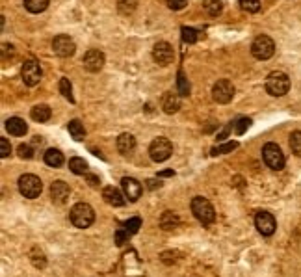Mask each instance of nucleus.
I'll return each instance as SVG.
<instances>
[{
    "mask_svg": "<svg viewBox=\"0 0 301 277\" xmlns=\"http://www.w3.org/2000/svg\"><path fill=\"white\" fill-rule=\"evenodd\" d=\"M290 89V78L281 71H273L266 78V91L273 97H283Z\"/></svg>",
    "mask_w": 301,
    "mask_h": 277,
    "instance_id": "7ed1b4c3",
    "label": "nucleus"
},
{
    "mask_svg": "<svg viewBox=\"0 0 301 277\" xmlns=\"http://www.w3.org/2000/svg\"><path fill=\"white\" fill-rule=\"evenodd\" d=\"M49 6V0H24V8L30 13H41L45 12Z\"/></svg>",
    "mask_w": 301,
    "mask_h": 277,
    "instance_id": "a878e982",
    "label": "nucleus"
},
{
    "mask_svg": "<svg viewBox=\"0 0 301 277\" xmlns=\"http://www.w3.org/2000/svg\"><path fill=\"white\" fill-rule=\"evenodd\" d=\"M192 212L193 216L203 223V225H210L216 219V212H214V207L212 203L206 199V197H193L192 199Z\"/></svg>",
    "mask_w": 301,
    "mask_h": 277,
    "instance_id": "f03ea898",
    "label": "nucleus"
},
{
    "mask_svg": "<svg viewBox=\"0 0 301 277\" xmlns=\"http://www.w3.org/2000/svg\"><path fill=\"white\" fill-rule=\"evenodd\" d=\"M234 93H236V89H234L233 82L227 80V78H223V80H218L216 84H214V87H212V95H214V101L220 104H227L233 101Z\"/></svg>",
    "mask_w": 301,
    "mask_h": 277,
    "instance_id": "1a4fd4ad",
    "label": "nucleus"
},
{
    "mask_svg": "<svg viewBox=\"0 0 301 277\" xmlns=\"http://www.w3.org/2000/svg\"><path fill=\"white\" fill-rule=\"evenodd\" d=\"M262 158H264L268 168L275 169V171H279V169L284 168V155H283V151H281V147H279L277 144H266L264 145V149H262Z\"/></svg>",
    "mask_w": 301,
    "mask_h": 277,
    "instance_id": "39448f33",
    "label": "nucleus"
},
{
    "mask_svg": "<svg viewBox=\"0 0 301 277\" xmlns=\"http://www.w3.org/2000/svg\"><path fill=\"white\" fill-rule=\"evenodd\" d=\"M12 155V145L8 142L6 138H0V156L2 158H8V156Z\"/></svg>",
    "mask_w": 301,
    "mask_h": 277,
    "instance_id": "e433bc0d",
    "label": "nucleus"
},
{
    "mask_svg": "<svg viewBox=\"0 0 301 277\" xmlns=\"http://www.w3.org/2000/svg\"><path fill=\"white\" fill-rule=\"evenodd\" d=\"M88 179H90V182H91V186H97V182H99V180L95 179V177H88Z\"/></svg>",
    "mask_w": 301,
    "mask_h": 277,
    "instance_id": "79ce46f5",
    "label": "nucleus"
},
{
    "mask_svg": "<svg viewBox=\"0 0 301 277\" xmlns=\"http://www.w3.org/2000/svg\"><path fill=\"white\" fill-rule=\"evenodd\" d=\"M153 58L158 65H169L175 58V52H173V47L165 41H160L156 43L153 49Z\"/></svg>",
    "mask_w": 301,
    "mask_h": 277,
    "instance_id": "ddd939ff",
    "label": "nucleus"
},
{
    "mask_svg": "<svg viewBox=\"0 0 301 277\" xmlns=\"http://www.w3.org/2000/svg\"><path fill=\"white\" fill-rule=\"evenodd\" d=\"M67 128H69V134L73 136V140H76V142H82V140H84L85 128H84V125L78 121V119H73V121H69Z\"/></svg>",
    "mask_w": 301,
    "mask_h": 277,
    "instance_id": "4be33fe9",
    "label": "nucleus"
},
{
    "mask_svg": "<svg viewBox=\"0 0 301 277\" xmlns=\"http://www.w3.org/2000/svg\"><path fill=\"white\" fill-rule=\"evenodd\" d=\"M45 164L51 168H60L63 164V153L60 149H49L45 153Z\"/></svg>",
    "mask_w": 301,
    "mask_h": 277,
    "instance_id": "412c9836",
    "label": "nucleus"
},
{
    "mask_svg": "<svg viewBox=\"0 0 301 277\" xmlns=\"http://www.w3.org/2000/svg\"><path fill=\"white\" fill-rule=\"evenodd\" d=\"M147 184H149V188H151V190H154L156 186L160 188V180H158V182H156V180H147Z\"/></svg>",
    "mask_w": 301,
    "mask_h": 277,
    "instance_id": "ea45409f",
    "label": "nucleus"
},
{
    "mask_svg": "<svg viewBox=\"0 0 301 277\" xmlns=\"http://www.w3.org/2000/svg\"><path fill=\"white\" fill-rule=\"evenodd\" d=\"M203 10H205L210 17H218L223 10L222 0H203Z\"/></svg>",
    "mask_w": 301,
    "mask_h": 277,
    "instance_id": "5701e85b",
    "label": "nucleus"
},
{
    "mask_svg": "<svg viewBox=\"0 0 301 277\" xmlns=\"http://www.w3.org/2000/svg\"><path fill=\"white\" fill-rule=\"evenodd\" d=\"M17 153H19V156H21V158H26V160H30V158L34 156V151H32V147H30L28 144H21V145H19Z\"/></svg>",
    "mask_w": 301,
    "mask_h": 277,
    "instance_id": "c9c22d12",
    "label": "nucleus"
},
{
    "mask_svg": "<svg viewBox=\"0 0 301 277\" xmlns=\"http://www.w3.org/2000/svg\"><path fill=\"white\" fill-rule=\"evenodd\" d=\"M173 153V145L167 138L164 136H158V138L153 140V144L149 147V155L154 162H165Z\"/></svg>",
    "mask_w": 301,
    "mask_h": 277,
    "instance_id": "0eeeda50",
    "label": "nucleus"
},
{
    "mask_svg": "<svg viewBox=\"0 0 301 277\" xmlns=\"http://www.w3.org/2000/svg\"><path fill=\"white\" fill-rule=\"evenodd\" d=\"M160 225H162V229H165V231H171V229H175L177 225H179V218H177L175 212H164L162 214V218H160Z\"/></svg>",
    "mask_w": 301,
    "mask_h": 277,
    "instance_id": "b1692460",
    "label": "nucleus"
},
{
    "mask_svg": "<svg viewBox=\"0 0 301 277\" xmlns=\"http://www.w3.org/2000/svg\"><path fill=\"white\" fill-rule=\"evenodd\" d=\"M236 147H238L236 142H227V144L220 145V147H214V149H212V155L218 156V155H223V153H231V151L236 149Z\"/></svg>",
    "mask_w": 301,
    "mask_h": 277,
    "instance_id": "473e14b6",
    "label": "nucleus"
},
{
    "mask_svg": "<svg viewBox=\"0 0 301 277\" xmlns=\"http://www.w3.org/2000/svg\"><path fill=\"white\" fill-rule=\"evenodd\" d=\"M121 186H123V192H125V196H126L128 201L134 203L142 197L143 188L136 179H132V177H125V179L121 180Z\"/></svg>",
    "mask_w": 301,
    "mask_h": 277,
    "instance_id": "4468645a",
    "label": "nucleus"
},
{
    "mask_svg": "<svg viewBox=\"0 0 301 277\" xmlns=\"http://www.w3.org/2000/svg\"><path fill=\"white\" fill-rule=\"evenodd\" d=\"M290 149H292L294 155L301 156V130H295V132L290 134Z\"/></svg>",
    "mask_w": 301,
    "mask_h": 277,
    "instance_id": "c756f323",
    "label": "nucleus"
},
{
    "mask_svg": "<svg viewBox=\"0 0 301 277\" xmlns=\"http://www.w3.org/2000/svg\"><path fill=\"white\" fill-rule=\"evenodd\" d=\"M69 169H71L74 175H85V171H88V164H85L84 158L73 156V158L69 160Z\"/></svg>",
    "mask_w": 301,
    "mask_h": 277,
    "instance_id": "393cba45",
    "label": "nucleus"
},
{
    "mask_svg": "<svg viewBox=\"0 0 301 277\" xmlns=\"http://www.w3.org/2000/svg\"><path fill=\"white\" fill-rule=\"evenodd\" d=\"M128 237H131V233L126 231H123V229H119V231L115 233V242H117V246H123V244L126 242V240H128Z\"/></svg>",
    "mask_w": 301,
    "mask_h": 277,
    "instance_id": "4c0bfd02",
    "label": "nucleus"
},
{
    "mask_svg": "<svg viewBox=\"0 0 301 277\" xmlns=\"http://www.w3.org/2000/svg\"><path fill=\"white\" fill-rule=\"evenodd\" d=\"M60 91H62V95L67 101H71V103H74V97H73V86H71V80L69 78H65L63 76L62 80H60Z\"/></svg>",
    "mask_w": 301,
    "mask_h": 277,
    "instance_id": "c85d7f7f",
    "label": "nucleus"
},
{
    "mask_svg": "<svg viewBox=\"0 0 301 277\" xmlns=\"http://www.w3.org/2000/svg\"><path fill=\"white\" fill-rule=\"evenodd\" d=\"M123 225H125V229L131 233V235H134V233H138V229L142 227V219H140V218H132V219H128V221H125Z\"/></svg>",
    "mask_w": 301,
    "mask_h": 277,
    "instance_id": "f704fd0d",
    "label": "nucleus"
},
{
    "mask_svg": "<svg viewBox=\"0 0 301 277\" xmlns=\"http://www.w3.org/2000/svg\"><path fill=\"white\" fill-rule=\"evenodd\" d=\"M82 65H84V69L90 71V73H99L104 65V54L101 51H97V49H91V51H88L84 54Z\"/></svg>",
    "mask_w": 301,
    "mask_h": 277,
    "instance_id": "f8f14e48",
    "label": "nucleus"
},
{
    "mask_svg": "<svg viewBox=\"0 0 301 277\" xmlns=\"http://www.w3.org/2000/svg\"><path fill=\"white\" fill-rule=\"evenodd\" d=\"M43 190V182L39 177H35L32 173L21 175L19 177V192L23 194L26 199H35Z\"/></svg>",
    "mask_w": 301,
    "mask_h": 277,
    "instance_id": "20e7f679",
    "label": "nucleus"
},
{
    "mask_svg": "<svg viewBox=\"0 0 301 277\" xmlns=\"http://www.w3.org/2000/svg\"><path fill=\"white\" fill-rule=\"evenodd\" d=\"M255 225H256V229H259V233H261V235H264V237H270V235H273V233H275V227H277V223H275L273 214L266 212V210H261V212H256V216H255Z\"/></svg>",
    "mask_w": 301,
    "mask_h": 277,
    "instance_id": "9b49d317",
    "label": "nucleus"
},
{
    "mask_svg": "<svg viewBox=\"0 0 301 277\" xmlns=\"http://www.w3.org/2000/svg\"><path fill=\"white\" fill-rule=\"evenodd\" d=\"M136 6H138V0H117V10L123 15H132V13L136 12Z\"/></svg>",
    "mask_w": 301,
    "mask_h": 277,
    "instance_id": "bb28decb",
    "label": "nucleus"
},
{
    "mask_svg": "<svg viewBox=\"0 0 301 277\" xmlns=\"http://www.w3.org/2000/svg\"><path fill=\"white\" fill-rule=\"evenodd\" d=\"M240 6H242V10H245V12L249 13H256L259 10H261V0H238Z\"/></svg>",
    "mask_w": 301,
    "mask_h": 277,
    "instance_id": "7c9ffc66",
    "label": "nucleus"
},
{
    "mask_svg": "<svg viewBox=\"0 0 301 277\" xmlns=\"http://www.w3.org/2000/svg\"><path fill=\"white\" fill-rule=\"evenodd\" d=\"M69 194H71V190H69V184H65L63 180H54L51 186V197L52 201L58 203V205H63V203L69 199Z\"/></svg>",
    "mask_w": 301,
    "mask_h": 277,
    "instance_id": "2eb2a0df",
    "label": "nucleus"
},
{
    "mask_svg": "<svg viewBox=\"0 0 301 277\" xmlns=\"http://www.w3.org/2000/svg\"><path fill=\"white\" fill-rule=\"evenodd\" d=\"M182 39L186 41V43H195V41L199 39V32L197 30L184 26V28H182Z\"/></svg>",
    "mask_w": 301,
    "mask_h": 277,
    "instance_id": "72a5a7b5",
    "label": "nucleus"
},
{
    "mask_svg": "<svg viewBox=\"0 0 301 277\" xmlns=\"http://www.w3.org/2000/svg\"><path fill=\"white\" fill-rule=\"evenodd\" d=\"M134 147H136V140H134L132 134L125 132L117 138V151H119L121 155H128V153H132Z\"/></svg>",
    "mask_w": 301,
    "mask_h": 277,
    "instance_id": "6ab92c4d",
    "label": "nucleus"
},
{
    "mask_svg": "<svg viewBox=\"0 0 301 277\" xmlns=\"http://www.w3.org/2000/svg\"><path fill=\"white\" fill-rule=\"evenodd\" d=\"M41 65H39V62L37 60H26L23 64V69H21V76H23V80H24V84L26 86H37L39 84V80H41Z\"/></svg>",
    "mask_w": 301,
    "mask_h": 277,
    "instance_id": "6e6552de",
    "label": "nucleus"
},
{
    "mask_svg": "<svg viewBox=\"0 0 301 277\" xmlns=\"http://www.w3.org/2000/svg\"><path fill=\"white\" fill-rule=\"evenodd\" d=\"M71 221H73L74 227L78 229H88V227L95 221V210L88 205V203H76L73 208H71Z\"/></svg>",
    "mask_w": 301,
    "mask_h": 277,
    "instance_id": "f257e3e1",
    "label": "nucleus"
},
{
    "mask_svg": "<svg viewBox=\"0 0 301 277\" xmlns=\"http://www.w3.org/2000/svg\"><path fill=\"white\" fill-rule=\"evenodd\" d=\"M167 4H169L171 10H175V12H179V10H182V8L188 4V0H167Z\"/></svg>",
    "mask_w": 301,
    "mask_h": 277,
    "instance_id": "58836bf2",
    "label": "nucleus"
},
{
    "mask_svg": "<svg viewBox=\"0 0 301 277\" xmlns=\"http://www.w3.org/2000/svg\"><path fill=\"white\" fill-rule=\"evenodd\" d=\"M177 84H179V95L182 97H186L190 95V82H188L186 75H184V71H179V75H177Z\"/></svg>",
    "mask_w": 301,
    "mask_h": 277,
    "instance_id": "cd10ccee",
    "label": "nucleus"
},
{
    "mask_svg": "<svg viewBox=\"0 0 301 277\" xmlns=\"http://www.w3.org/2000/svg\"><path fill=\"white\" fill-rule=\"evenodd\" d=\"M103 199L108 205H112V207H123L126 203V196L125 194H121L117 188H114V186H106L103 190Z\"/></svg>",
    "mask_w": 301,
    "mask_h": 277,
    "instance_id": "dca6fc26",
    "label": "nucleus"
},
{
    "mask_svg": "<svg viewBox=\"0 0 301 277\" xmlns=\"http://www.w3.org/2000/svg\"><path fill=\"white\" fill-rule=\"evenodd\" d=\"M6 128L12 136H24L26 130H28L24 119H21V117H10V119L6 121Z\"/></svg>",
    "mask_w": 301,
    "mask_h": 277,
    "instance_id": "a211bd4d",
    "label": "nucleus"
},
{
    "mask_svg": "<svg viewBox=\"0 0 301 277\" xmlns=\"http://www.w3.org/2000/svg\"><path fill=\"white\" fill-rule=\"evenodd\" d=\"M51 116H52V112L47 104H35L34 108H32V119H34V121L45 123L51 119Z\"/></svg>",
    "mask_w": 301,
    "mask_h": 277,
    "instance_id": "aec40b11",
    "label": "nucleus"
},
{
    "mask_svg": "<svg viewBox=\"0 0 301 277\" xmlns=\"http://www.w3.org/2000/svg\"><path fill=\"white\" fill-rule=\"evenodd\" d=\"M162 108H164L165 114H175V112H179V110H181V95L167 91L164 97H162Z\"/></svg>",
    "mask_w": 301,
    "mask_h": 277,
    "instance_id": "f3484780",
    "label": "nucleus"
},
{
    "mask_svg": "<svg viewBox=\"0 0 301 277\" xmlns=\"http://www.w3.org/2000/svg\"><path fill=\"white\" fill-rule=\"evenodd\" d=\"M249 127H251V119H249V117H240L238 121L234 123L233 128H234V132L238 134V136H242V134H244Z\"/></svg>",
    "mask_w": 301,
    "mask_h": 277,
    "instance_id": "2f4dec72",
    "label": "nucleus"
},
{
    "mask_svg": "<svg viewBox=\"0 0 301 277\" xmlns=\"http://www.w3.org/2000/svg\"><path fill=\"white\" fill-rule=\"evenodd\" d=\"M169 175H173V169H167V171H162V173H160V177H169Z\"/></svg>",
    "mask_w": 301,
    "mask_h": 277,
    "instance_id": "a19ab883",
    "label": "nucleus"
},
{
    "mask_svg": "<svg viewBox=\"0 0 301 277\" xmlns=\"http://www.w3.org/2000/svg\"><path fill=\"white\" fill-rule=\"evenodd\" d=\"M52 51L60 58H69V56L74 54L76 45H74V41L69 35H56L54 41H52Z\"/></svg>",
    "mask_w": 301,
    "mask_h": 277,
    "instance_id": "9d476101",
    "label": "nucleus"
},
{
    "mask_svg": "<svg viewBox=\"0 0 301 277\" xmlns=\"http://www.w3.org/2000/svg\"><path fill=\"white\" fill-rule=\"evenodd\" d=\"M273 52H275V43L268 35H259L251 45V54L256 60H270L273 56Z\"/></svg>",
    "mask_w": 301,
    "mask_h": 277,
    "instance_id": "423d86ee",
    "label": "nucleus"
}]
</instances>
